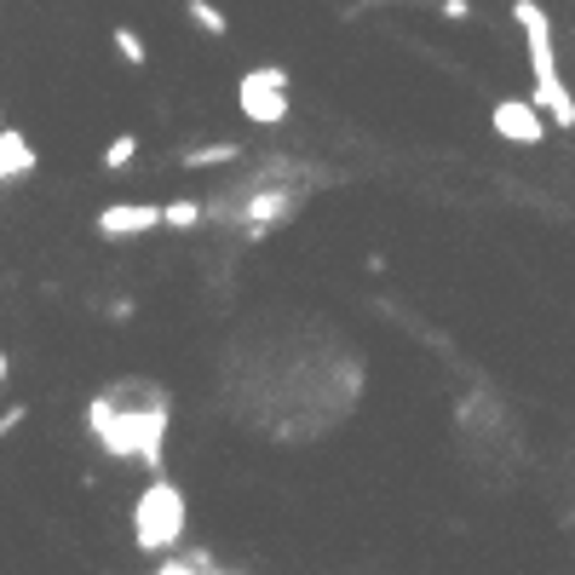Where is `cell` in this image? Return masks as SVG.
Wrapping results in <instances>:
<instances>
[{
  "label": "cell",
  "mask_w": 575,
  "mask_h": 575,
  "mask_svg": "<svg viewBox=\"0 0 575 575\" xmlns=\"http://www.w3.org/2000/svg\"><path fill=\"white\" fill-rule=\"evenodd\" d=\"M40 168V156H35V144L17 133V127H0V184H12V179H29Z\"/></svg>",
  "instance_id": "cell-7"
},
{
  "label": "cell",
  "mask_w": 575,
  "mask_h": 575,
  "mask_svg": "<svg viewBox=\"0 0 575 575\" xmlns=\"http://www.w3.org/2000/svg\"><path fill=\"white\" fill-rule=\"evenodd\" d=\"M0 127H7V115H0Z\"/></svg>",
  "instance_id": "cell-19"
},
{
  "label": "cell",
  "mask_w": 575,
  "mask_h": 575,
  "mask_svg": "<svg viewBox=\"0 0 575 575\" xmlns=\"http://www.w3.org/2000/svg\"><path fill=\"white\" fill-rule=\"evenodd\" d=\"M184 524H191L184 489L173 478H161V472H150V484H144L138 501H133V541H138V552H150V559L173 552L184 541Z\"/></svg>",
  "instance_id": "cell-3"
},
{
  "label": "cell",
  "mask_w": 575,
  "mask_h": 575,
  "mask_svg": "<svg viewBox=\"0 0 575 575\" xmlns=\"http://www.w3.org/2000/svg\"><path fill=\"white\" fill-rule=\"evenodd\" d=\"M288 87H294V75L282 64H259L236 81V110L254 121V127H282L288 121Z\"/></svg>",
  "instance_id": "cell-4"
},
{
  "label": "cell",
  "mask_w": 575,
  "mask_h": 575,
  "mask_svg": "<svg viewBox=\"0 0 575 575\" xmlns=\"http://www.w3.org/2000/svg\"><path fill=\"white\" fill-rule=\"evenodd\" d=\"M7 375H12V357H7V352H0V386H7Z\"/></svg>",
  "instance_id": "cell-17"
},
{
  "label": "cell",
  "mask_w": 575,
  "mask_h": 575,
  "mask_svg": "<svg viewBox=\"0 0 575 575\" xmlns=\"http://www.w3.org/2000/svg\"><path fill=\"white\" fill-rule=\"evenodd\" d=\"M133 311H138L133 299H110V305H105V317H110V322H133Z\"/></svg>",
  "instance_id": "cell-16"
},
{
  "label": "cell",
  "mask_w": 575,
  "mask_h": 575,
  "mask_svg": "<svg viewBox=\"0 0 575 575\" xmlns=\"http://www.w3.org/2000/svg\"><path fill=\"white\" fill-rule=\"evenodd\" d=\"M29 420V403H12V408H0V438H12L17 426Z\"/></svg>",
  "instance_id": "cell-14"
},
{
  "label": "cell",
  "mask_w": 575,
  "mask_h": 575,
  "mask_svg": "<svg viewBox=\"0 0 575 575\" xmlns=\"http://www.w3.org/2000/svg\"><path fill=\"white\" fill-rule=\"evenodd\" d=\"M208 219V201H196V196H179V201H168V231H196V224Z\"/></svg>",
  "instance_id": "cell-12"
},
{
  "label": "cell",
  "mask_w": 575,
  "mask_h": 575,
  "mask_svg": "<svg viewBox=\"0 0 575 575\" xmlns=\"http://www.w3.org/2000/svg\"><path fill=\"white\" fill-rule=\"evenodd\" d=\"M173 397L150 380H115L87 403V438L110 461H133L144 472H161V438H168Z\"/></svg>",
  "instance_id": "cell-1"
},
{
  "label": "cell",
  "mask_w": 575,
  "mask_h": 575,
  "mask_svg": "<svg viewBox=\"0 0 575 575\" xmlns=\"http://www.w3.org/2000/svg\"><path fill=\"white\" fill-rule=\"evenodd\" d=\"M98 161H105V173L133 168V161H138V133H115V138L105 144V156H98Z\"/></svg>",
  "instance_id": "cell-13"
},
{
  "label": "cell",
  "mask_w": 575,
  "mask_h": 575,
  "mask_svg": "<svg viewBox=\"0 0 575 575\" xmlns=\"http://www.w3.org/2000/svg\"><path fill=\"white\" fill-rule=\"evenodd\" d=\"M156 570L161 575H219L224 564L213 559L208 547H173V552H161V559H156Z\"/></svg>",
  "instance_id": "cell-9"
},
{
  "label": "cell",
  "mask_w": 575,
  "mask_h": 575,
  "mask_svg": "<svg viewBox=\"0 0 575 575\" xmlns=\"http://www.w3.org/2000/svg\"><path fill=\"white\" fill-rule=\"evenodd\" d=\"M368 7H392V0H368Z\"/></svg>",
  "instance_id": "cell-18"
},
{
  "label": "cell",
  "mask_w": 575,
  "mask_h": 575,
  "mask_svg": "<svg viewBox=\"0 0 575 575\" xmlns=\"http://www.w3.org/2000/svg\"><path fill=\"white\" fill-rule=\"evenodd\" d=\"M438 12L449 17V24H466V17H472V0H438Z\"/></svg>",
  "instance_id": "cell-15"
},
{
  "label": "cell",
  "mask_w": 575,
  "mask_h": 575,
  "mask_svg": "<svg viewBox=\"0 0 575 575\" xmlns=\"http://www.w3.org/2000/svg\"><path fill=\"white\" fill-rule=\"evenodd\" d=\"M184 17H191V24L201 29V35H213V40H224L231 35V17H224L213 0H184Z\"/></svg>",
  "instance_id": "cell-10"
},
{
  "label": "cell",
  "mask_w": 575,
  "mask_h": 575,
  "mask_svg": "<svg viewBox=\"0 0 575 575\" xmlns=\"http://www.w3.org/2000/svg\"><path fill=\"white\" fill-rule=\"evenodd\" d=\"M489 127H496V138L506 144H536L547 138V110L536 105V98H496V110H489Z\"/></svg>",
  "instance_id": "cell-6"
},
{
  "label": "cell",
  "mask_w": 575,
  "mask_h": 575,
  "mask_svg": "<svg viewBox=\"0 0 575 575\" xmlns=\"http://www.w3.org/2000/svg\"><path fill=\"white\" fill-rule=\"evenodd\" d=\"M242 161V138H213V144H184L179 150V168L196 173V168H231Z\"/></svg>",
  "instance_id": "cell-8"
},
{
  "label": "cell",
  "mask_w": 575,
  "mask_h": 575,
  "mask_svg": "<svg viewBox=\"0 0 575 575\" xmlns=\"http://www.w3.org/2000/svg\"><path fill=\"white\" fill-rule=\"evenodd\" d=\"M110 47L121 52V64H133V70L150 64V47H144V35H138V29H127V24H115V29H110Z\"/></svg>",
  "instance_id": "cell-11"
},
{
  "label": "cell",
  "mask_w": 575,
  "mask_h": 575,
  "mask_svg": "<svg viewBox=\"0 0 575 575\" xmlns=\"http://www.w3.org/2000/svg\"><path fill=\"white\" fill-rule=\"evenodd\" d=\"M93 231L105 242H133V236L168 231V208H156V201H110V208H98Z\"/></svg>",
  "instance_id": "cell-5"
},
{
  "label": "cell",
  "mask_w": 575,
  "mask_h": 575,
  "mask_svg": "<svg viewBox=\"0 0 575 575\" xmlns=\"http://www.w3.org/2000/svg\"><path fill=\"white\" fill-rule=\"evenodd\" d=\"M512 24H518L524 40H529V70H536V93H529V98L547 110L552 127L575 133V93L564 87V75H559V52H552V17H547V7H541V0H512Z\"/></svg>",
  "instance_id": "cell-2"
}]
</instances>
